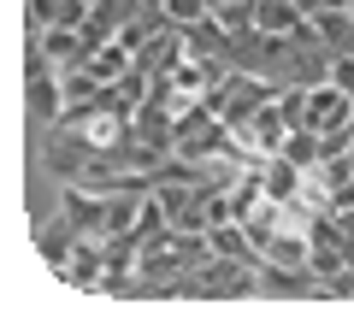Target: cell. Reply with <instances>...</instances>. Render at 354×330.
<instances>
[{"instance_id":"cell-1","label":"cell","mask_w":354,"mask_h":330,"mask_svg":"<svg viewBox=\"0 0 354 330\" xmlns=\"http://www.w3.org/2000/svg\"><path fill=\"white\" fill-rule=\"evenodd\" d=\"M183 295L195 301H236V295H260V266L254 260H230V254H213L189 271Z\"/></svg>"},{"instance_id":"cell-2","label":"cell","mask_w":354,"mask_h":330,"mask_svg":"<svg viewBox=\"0 0 354 330\" xmlns=\"http://www.w3.org/2000/svg\"><path fill=\"white\" fill-rule=\"evenodd\" d=\"M266 101H278V83H272V77H254V71H236V65L207 89V106H213L230 130H236L248 113H260Z\"/></svg>"},{"instance_id":"cell-3","label":"cell","mask_w":354,"mask_h":330,"mask_svg":"<svg viewBox=\"0 0 354 330\" xmlns=\"http://www.w3.org/2000/svg\"><path fill=\"white\" fill-rule=\"evenodd\" d=\"M283 142H290V118L278 113V101H266L260 113L236 124V153H248V159H272V153H283Z\"/></svg>"},{"instance_id":"cell-4","label":"cell","mask_w":354,"mask_h":330,"mask_svg":"<svg viewBox=\"0 0 354 330\" xmlns=\"http://www.w3.org/2000/svg\"><path fill=\"white\" fill-rule=\"evenodd\" d=\"M24 77H30V89H24L30 130H41V136H48V130L65 118V83H59V71H53V65H30Z\"/></svg>"},{"instance_id":"cell-5","label":"cell","mask_w":354,"mask_h":330,"mask_svg":"<svg viewBox=\"0 0 354 330\" xmlns=\"http://www.w3.org/2000/svg\"><path fill=\"white\" fill-rule=\"evenodd\" d=\"M53 278H59L65 289H101V278H106V236H77L71 260H65Z\"/></svg>"},{"instance_id":"cell-6","label":"cell","mask_w":354,"mask_h":330,"mask_svg":"<svg viewBox=\"0 0 354 330\" xmlns=\"http://www.w3.org/2000/svg\"><path fill=\"white\" fill-rule=\"evenodd\" d=\"M307 124L319 130V136H337V130H354V95H342L337 83H319L313 95H307Z\"/></svg>"},{"instance_id":"cell-7","label":"cell","mask_w":354,"mask_h":330,"mask_svg":"<svg viewBox=\"0 0 354 330\" xmlns=\"http://www.w3.org/2000/svg\"><path fill=\"white\" fill-rule=\"evenodd\" d=\"M77 236H83V230H77V218H71V213H53L48 224L36 230V260H41V266H48V271H59L65 260H71Z\"/></svg>"},{"instance_id":"cell-8","label":"cell","mask_w":354,"mask_h":330,"mask_svg":"<svg viewBox=\"0 0 354 330\" xmlns=\"http://www.w3.org/2000/svg\"><path fill=\"white\" fill-rule=\"evenodd\" d=\"M260 295H325L313 266H278V260H260Z\"/></svg>"},{"instance_id":"cell-9","label":"cell","mask_w":354,"mask_h":330,"mask_svg":"<svg viewBox=\"0 0 354 330\" xmlns=\"http://www.w3.org/2000/svg\"><path fill=\"white\" fill-rule=\"evenodd\" d=\"M183 48H189V59H225L230 53V30L207 12V18H195V24H183Z\"/></svg>"},{"instance_id":"cell-10","label":"cell","mask_w":354,"mask_h":330,"mask_svg":"<svg viewBox=\"0 0 354 330\" xmlns=\"http://www.w3.org/2000/svg\"><path fill=\"white\" fill-rule=\"evenodd\" d=\"M254 24L260 30H272V36H301L313 18L295 6V0H254Z\"/></svg>"},{"instance_id":"cell-11","label":"cell","mask_w":354,"mask_h":330,"mask_svg":"<svg viewBox=\"0 0 354 330\" xmlns=\"http://www.w3.org/2000/svg\"><path fill=\"white\" fill-rule=\"evenodd\" d=\"M313 30H319V41H325L330 53H354V6H342V12H313Z\"/></svg>"},{"instance_id":"cell-12","label":"cell","mask_w":354,"mask_h":330,"mask_svg":"<svg viewBox=\"0 0 354 330\" xmlns=\"http://www.w3.org/2000/svg\"><path fill=\"white\" fill-rule=\"evenodd\" d=\"M83 65H88V71H95V77H101V83H118V77H124L130 65H136V53H130L124 41L113 36V41H106V48H95V53H88Z\"/></svg>"},{"instance_id":"cell-13","label":"cell","mask_w":354,"mask_h":330,"mask_svg":"<svg viewBox=\"0 0 354 330\" xmlns=\"http://www.w3.org/2000/svg\"><path fill=\"white\" fill-rule=\"evenodd\" d=\"M24 18H30V36H41V30H53V24H59V0H30V6H24Z\"/></svg>"},{"instance_id":"cell-14","label":"cell","mask_w":354,"mask_h":330,"mask_svg":"<svg viewBox=\"0 0 354 330\" xmlns=\"http://www.w3.org/2000/svg\"><path fill=\"white\" fill-rule=\"evenodd\" d=\"M165 18L183 30V24H195V18H207V0H165Z\"/></svg>"},{"instance_id":"cell-15","label":"cell","mask_w":354,"mask_h":330,"mask_svg":"<svg viewBox=\"0 0 354 330\" xmlns=\"http://www.w3.org/2000/svg\"><path fill=\"white\" fill-rule=\"evenodd\" d=\"M330 83L342 95H354V53H330Z\"/></svg>"},{"instance_id":"cell-16","label":"cell","mask_w":354,"mask_h":330,"mask_svg":"<svg viewBox=\"0 0 354 330\" xmlns=\"http://www.w3.org/2000/svg\"><path fill=\"white\" fill-rule=\"evenodd\" d=\"M295 6H301V12H307V18H313V12H319V0H295Z\"/></svg>"}]
</instances>
